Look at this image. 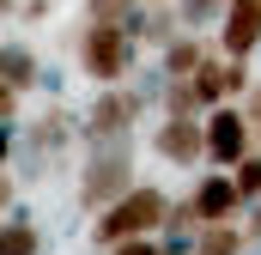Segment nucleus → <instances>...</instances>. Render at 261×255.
Wrapping results in <instances>:
<instances>
[{
	"mask_svg": "<svg viewBox=\"0 0 261 255\" xmlns=\"http://www.w3.org/2000/svg\"><path fill=\"white\" fill-rule=\"evenodd\" d=\"M79 146V116L67 110V104H43L31 122L18 128V140H6V164L24 176H37L43 183V170H61L67 164V152Z\"/></svg>",
	"mask_w": 261,
	"mask_h": 255,
	"instance_id": "obj_1",
	"label": "nucleus"
},
{
	"mask_svg": "<svg viewBox=\"0 0 261 255\" xmlns=\"http://www.w3.org/2000/svg\"><path fill=\"white\" fill-rule=\"evenodd\" d=\"M164 225H170V194L158 189V183H140L110 213L91 219V249L103 255V249H116V243H128V237H164Z\"/></svg>",
	"mask_w": 261,
	"mask_h": 255,
	"instance_id": "obj_2",
	"label": "nucleus"
},
{
	"mask_svg": "<svg viewBox=\"0 0 261 255\" xmlns=\"http://www.w3.org/2000/svg\"><path fill=\"white\" fill-rule=\"evenodd\" d=\"M146 97H140V85H103V91H91V104L79 110V146L85 152H103V146H128L134 128L146 122Z\"/></svg>",
	"mask_w": 261,
	"mask_h": 255,
	"instance_id": "obj_3",
	"label": "nucleus"
},
{
	"mask_svg": "<svg viewBox=\"0 0 261 255\" xmlns=\"http://www.w3.org/2000/svg\"><path fill=\"white\" fill-rule=\"evenodd\" d=\"M134 61H140V37L128 24H85L79 31V73L103 91V85H128Z\"/></svg>",
	"mask_w": 261,
	"mask_h": 255,
	"instance_id": "obj_4",
	"label": "nucleus"
},
{
	"mask_svg": "<svg viewBox=\"0 0 261 255\" xmlns=\"http://www.w3.org/2000/svg\"><path fill=\"white\" fill-rule=\"evenodd\" d=\"M134 140L128 146H103V152H85V170H79V213H110L122 194H134Z\"/></svg>",
	"mask_w": 261,
	"mask_h": 255,
	"instance_id": "obj_5",
	"label": "nucleus"
},
{
	"mask_svg": "<svg viewBox=\"0 0 261 255\" xmlns=\"http://www.w3.org/2000/svg\"><path fill=\"white\" fill-rule=\"evenodd\" d=\"M249 152H255V122L243 104L206 110V170H237Z\"/></svg>",
	"mask_w": 261,
	"mask_h": 255,
	"instance_id": "obj_6",
	"label": "nucleus"
},
{
	"mask_svg": "<svg viewBox=\"0 0 261 255\" xmlns=\"http://www.w3.org/2000/svg\"><path fill=\"white\" fill-rule=\"evenodd\" d=\"M152 152H158L170 170H200V164H206V116H158Z\"/></svg>",
	"mask_w": 261,
	"mask_h": 255,
	"instance_id": "obj_7",
	"label": "nucleus"
},
{
	"mask_svg": "<svg viewBox=\"0 0 261 255\" xmlns=\"http://www.w3.org/2000/svg\"><path fill=\"white\" fill-rule=\"evenodd\" d=\"M195 91H200L206 110H219V104H243V97L255 91V73H249V61L213 49V55L200 61V73H195Z\"/></svg>",
	"mask_w": 261,
	"mask_h": 255,
	"instance_id": "obj_8",
	"label": "nucleus"
},
{
	"mask_svg": "<svg viewBox=\"0 0 261 255\" xmlns=\"http://www.w3.org/2000/svg\"><path fill=\"white\" fill-rule=\"evenodd\" d=\"M213 43H219L225 55L249 61V55L261 49V0H231V6L219 12V31H213Z\"/></svg>",
	"mask_w": 261,
	"mask_h": 255,
	"instance_id": "obj_9",
	"label": "nucleus"
},
{
	"mask_svg": "<svg viewBox=\"0 0 261 255\" xmlns=\"http://www.w3.org/2000/svg\"><path fill=\"white\" fill-rule=\"evenodd\" d=\"M195 207H200V219L206 225H225V219H243L249 213V200L237 194V176L231 170H206V176H195Z\"/></svg>",
	"mask_w": 261,
	"mask_h": 255,
	"instance_id": "obj_10",
	"label": "nucleus"
},
{
	"mask_svg": "<svg viewBox=\"0 0 261 255\" xmlns=\"http://www.w3.org/2000/svg\"><path fill=\"white\" fill-rule=\"evenodd\" d=\"M43 73H49V67H43V55H37L24 37H6V49H0V85H6V91H37Z\"/></svg>",
	"mask_w": 261,
	"mask_h": 255,
	"instance_id": "obj_11",
	"label": "nucleus"
},
{
	"mask_svg": "<svg viewBox=\"0 0 261 255\" xmlns=\"http://www.w3.org/2000/svg\"><path fill=\"white\" fill-rule=\"evenodd\" d=\"M213 49H219V43H206L200 31H182L176 43H164V49H158V67H164V79H195L200 61H206Z\"/></svg>",
	"mask_w": 261,
	"mask_h": 255,
	"instance_id": "obj_12",
	"label": "nucleus"
},
{
	"mask_svg": "<svg viewBox=\"0 0 261 255\" xmlns=\"http://www.w3.org/2000/svg\"><path fill=\"white\" fill-rule=\"evenodd\" d=\"M0 255H43V231H37V219H31L24 207L6 213V225H0Z\"/></svg>",
	"mask_w": 261,
	"mask_h": 255,
	"instance_id": "obj_13",
	"label": "nucleus"
},
{
	"mask_svg": "<svg viewBox=\"0 0 261 255\" xmlns=\"http://www.w3.org/2000/svg\"><path fill=\"white\" fill-rule=\"evenodd\" d=\"M195 255H249V231H243V219L206 225V231L195 237Z\"/></svg>",
	"mask_w": 261,
	"mask_h": 255,
	"instance_id": "obj_14",
	"label": "nucleus"
},
{
	"mask_svg": "<svg viewBox=\"0 0 261 255\" xmlns=\"http://www.w3.org/2000/svg\"><path fill=\"white\" fill-rule=\"evenodd\" d=\"M146 0H85V24H140Z\"/></svg>",
	"mask_w": 261,
	"mask_h": 255,
	"instance_id": "obj_15",
	"label": "nucleus"
},
{
	"mask_svg": "<svg viewBox=\"0 0 261 255\" xmlns=\"http://www.w3.org/2000/svg\"><path fill=\"white\" fill-rule=\"evenodd\" d=\"M158 116H206L195 79H170V85H164V97H158Z\"/></svg>",
	"mask_w": 261,
	"mask_h": 255,
	"instance_id": "obj_16",
	"label": "nucleus"
},
{
	"mask_svg": "<svg viewBox=\"0 0 261 255\" xmlns=\"http://www.w3.org/2000/svg\"><path fill=\"white\" fill-rule=\"evenodd\" d=\"M231 176H237V194H243V200H261V146L231 170Z\"/></svg>",
	"mask_w": 261,
	"mask_h": 255,
	"instance_id": "obj_17",
	"label": "nucleus"
},
{
	"mask_svg": "<svg viewBox=\"0 0 261 255\" xmlns=\"http://www.w3.org/2000/svg\"><path fill=\"white\" fill-rule=\"evenodd\" d=\"M49 12H55V0H24V6L12 0V12H6V18H24V24H43Z\"/></svg>",
	"mask_w": 261,
	"mask_h": 255,
	"instance_id": "obj_18",
	"label": "nucleus"
},
{
	"mask_svg": "<svg viewBox=\"0 0 261 255\" xmlns=\"http://www.w3.org/2000/svg\"><path fill=\"white\" fill-rule=\"evenodd\" d=\"M103 255H164V237H128V243H116Z\"/></svg>",
	"mask_w": 261,
	"mask_h": 255,
	"instance_id": "obj_19",
	"label": "nucleus"
},
{
	"mask_svg": "<svg viewBox=\"0 0 261 255\" xmlns=\"http://www.w3.org/2000/svg\"><path fill=\"white\" fill-rule=\"evenodd\" d=\"M243 110H249V122L261 128V73H255V91H249V97H243Z\"/></svg>",
	"mask_w": 261,
	"mask_h": 255,
	"instance_id": "obj_20",
	"label": "nucleus"
},
{
	"mask_svg": "<svg viewBox=\"0 0 261 255\" xmlns=\"http://www.w3.org/2000/svg\"><path fill=\"white\" fill-rule=\"evenodd\" d=\"M200 6H206V12H225V6H231V0H200Z\"/></svg>",
	"mask_w": 261,
	"mask_h": 255,
	"instance_id": "obj_21",
	"label": "nucleus"
}]
</instances>
